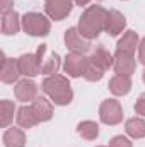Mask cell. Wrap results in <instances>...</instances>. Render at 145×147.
Listing matches in <instances>:
<instances>
[{
    "mask_svg": "<svg viewBox=\"0 0 145 147\" xmlns=\"http://www.w3.org/2000/svg\"><path fill=\"white\" fill-rule=\"evenodd\" d=\"M108 10H104L101 5H91L80 17L79 22V33L85 39H94L99 36V33L104 31L106 26Z\"/></svg>",
    "mask_w": 145,
    "mask_h": 147,
    "instance_id": "1",
    "label": "cell"
},
{
    "mask_svg": "<svg viewBox=\"0 0 145 147\" xmlns=\"http://www.w3.org/2000/svg\"><path fill=\"white\" fill-rule=\"evenodd\" d=\"M43 91L56 103V105H68L72 101V89L68 80L63 75H50L43 80Z\"/></svg>",
    "mask_w": 145,
    "mask_h": 147,
    "instance_id": "2",
    "label": "cell"
},
{
    "mask_svg": "<svg viewBox=\"0 0 145 147\" xmlns=\"http://www.w3.org/2000/svg\"><path fill=\"white\" fill-rule=\"evenodd\" d=\"M22 29L31 36H46L50 33V21L38 12H28L22 17Z\"/></svg>",
    "mask_w": 145,
    "mask_h": 147,
    "instance_id": "3",
    "label": "cell"
},
{
    "mask_svg": "<svg viewBox=\"0 0 145 147\" xmlns=\"http://www.w3.org/2000/svg\"><path fill=\"white\" fill-rule=\"evenodd\" d=\"M99 116L104 123L108 125H116L123 120V111L116 99H106L101 108H99Z\"/></svg>",
    "mask_w": 145,
    "mask_h": 147,
    "instance_id": "4",
    "label": "cell"
},
{
    "mask_svg": "<svg viewBox=\"0 0 145 147\" xmlns=\"http://www.w3.org/2000/svg\"><path fill=\"white\" fill-rule=\"evenodd\" d=\"M44 10H46V14L51 19L62 21V19H65L70 14V10H72V0H46Z\"/></svg>",
    "mask_w": 145,
    "mask_h": 147,
    "instance_id": "5",
    "label": "cell"
},
{
    "mask_svg": "<svg viewBox=\"0 0 145 147\" xmlns=\"http://www.w3.org/2000/svg\"><path fill=\"white\" fill-rule=\"evenodd\" d=\"M65 43H67V48L72 50V51H75V53H82V55H84L85 51L91 50L89 39H85V38L79 33V29H75V28H70V29L67 31V34H65Z\"/></svg>",
    "mask_w": 145,
    "mask_h": 147,
    "instance_id": "6",
    "label": "cell"
},
{
    "mask_svg": "<svg viewBox=\"0 0 145 147\" xmlns=\"http://www.w3.org/2000/svg\"><path fill=\"white\" fill-rule=\"evenodd\" d=\"M85 65H87V58L82 55V53H68L67 58H65V72L68 74L70 77H79V75H84L85 72Z\"/></svg>",
    "mask_w": 145,
    "mask_h": 147,
    "instance_id": "7",
    "label": "cell"
},
{
    "mask_svg": "<svg viewBox=\"0 0 145 147\" xmlns=\"http://www.w3.org/2000/svg\"><path fill=\"white\" fill-rule=\"evenodd\" d=\"M21 75L19 70V62L14 58H5V55L2 53V65H0V79L5 84H12L17 80V77Z\"/></svg>",
    "mask_w": 145,
    "mask_h": 147,
    "instance_id": "8",
    "label": "cell"
},
{
    "mask_svg": "<svg viewBox=\"0 0 145 147\" xmlns=\"http://www.w3.org/2000/svg\"><path fill=\"white\" fill-rule=\"evenodd\" d=\"M17 62H19L21 75H26V77H36L38 74H41V63H39V58H38L36 53L22 55Z\"/></svg>",
    "mask_w": 145,
    "mask_h": 147,
    "instance_id": "9",
    "label": "cell"
},
{
    "mask_svg": "<svg viewBox=\"0 0 145 147\" xmlns=\"http://www.w3.org/2000/svg\"><path fill=\"white\" fill-rule=\"evenodd\" d=\"M113 67L116 74H121V75H132L135 70V58L133 55L130 53H123V51H116L114 55V62H113Z\"/></svg>",
    "mask_w": 145,
    "mask_h": 147,
    "instance_id": "10",
    "label": "cell"
},
{
    "mask_svg": "<svg viewBox=\"0 0 145 147\" xmlns=\"http://www.w3.org/2000/svg\"><path fill=\"white\" fill-rule=\"evenodd\" d=\"M44 53H46V45H41L36 51L38 58H39V63H41V72L56 74V70L60 69V57L56 53H51L48 58H44Z\"/></svg>",
    "mask_w": 145,
    "mask_h": 147,
    "instance_id": "11",
    "label": "cell"
},
{
    "mask_svg": "<svg viewBox=\"0 0 145 147\" xmlns=\"http://www.w3.org/2000/svg\"><path fill=\"white\" fill-rule=\"evenodd\" d=\"M125 24H126V21H125L123 14H119L118 10H109L108 17H106L104 31H108V34H111V36H116L125 29Z\"/></svg>",
    "mask_w": 145,
    "mask_h": 147,
    "instance_id": "12",
    "label": "cell"
},
{
    "mask_svg": "<svg viewBox=\"0 0 145 147\" xmlns=\"http://www.w3.org/2000/svg\"><path fill=\"white\" fill-rule=\"evenodd\" d=\"M14 91H15V98L19 101H33L38 96V86L33 80H28V79L21 80Z\"/></svg>",
    "mask_w": 145,
    "mask_h": 147,
    "instance_id": "13",
    "label": "cell"
},
{
    "mask_svg": "<svg viewBox=\"0 0 145 147\" xmlns=\"http://www.w3.org/2000/svg\"><path fill=\"white\" fill-rule=\"evenodd\" d=\"M21 29L19 22V14L15 10H9L2 14V33L3 34H15Z\"/></svg>",
    "mask_w": 145,
    "mask_h": 147,
    "instance_id": "14",
    "label": "cell"
},
{
    "mask_svg": "<svg viewBox=\"0 0 145 147\" xmlns=\"http://www.w3.org/2000/svg\"><path fill=\"white\" fill-rule=\"evenodd\" d=\"M31 106H33V111H34V115H36V118L39 121H46V120H50L51 115H53V106H51V103H50L48 99H44V98H36Z\"/></svg>",
    "mask_w": 145,
    "mask_h": 147,
    "instance_id": "15",
    "label": "cell"
},
{
    "mask_svg": "<svg viewBox=\"0 0 145 147\" xmlns=\"http://www.w3.org/2000/svg\"><path fill=\"white\" fill-rule=\"evenodd\" d=\"M130 87H132V80H130L128 75L116 74V75L109 80V89H111V92L116 94V96H123V94H126V92L130 91Z\"/></svg>",
    "mask_w": 145,
    "mask_h": 147,
    "instance_id": "16",
    "label": "cell"
},
{
    "mask_svg": "<svg viewBox=\"0 0 145 147\" xmlns=\"http://www.w3.org/2000/svg\"><path fill=\"white\" fill-rule=\"evenodd\" d=\"M26 142V135L21 128H9L3 134V144L5 147H24Z\"/></svg>",
    "mask_w": 145,
    "mask_h": 147,
    "instance_id": "17",
    "label": "cell"
},
{
    "mask_svg": "<svg viewBox=\"0 0 145 147\" xmlns=\"http://www.w3.org/2000/svg\"><path fill=\"white\" fill-rule=\"evenodd\" d=\"M91 60L106 70V69H109V67L113 65V62H114V57H111V53H109L108 50H106L103 45H99V46L96 48V51L91 55Z\"/></svg>",
    "mask_w": 145,
    "mask_h": 147,
    "instance_id": "18",
    "label": "cell"
},
{
    "mask_svg": "<svg viewBox=\"0 0 145 147\" xmlns=\"http://www.w3.org/2000/svg\"><path fill=\"white\" fill-rule=\"evenodd\" d=\"M17 123L22 128H31L36 123H39V120L36 118V115L33 111V106H22L21 110L17 111Z\"/></svg>",
    "mask_w": 145,
    "mask_h": 147,
    "instance_id": "19",
    "label": "cell"
},
{
    "mask_svg": "<svg viewBox=\"0 0 145 147\" xmlns=\"http://www.w3.org/2000/svg\"><path fill=\"white\" fill-rule=\"evenodd\" d=\"M137 43H138V36L133 31H126V34L118 41V51L123 53H130L133 55V51L137 50Z\"/></svg>",
    "mask_w": 145,
    "mask_h": 147,
    "instance_id": "20",
    "label": "cell"
},
{
    "mask_svg": "<svg viewBox=\"0 0 145 147\" xmlns=\"http://www.w3.org/2000/svg\"><path fill=\"white\" fill-rule=\"evenodd\" d=\"M126 134L132 135L133 139L145 137V120H142V118H130L126 121Z\"/></svg>",
    "mask_w": 145,
    "mask_h": 147,
    "instance_id": "21",
    "label": "cell"
},
{
    "mask_svg": "<svg viewBox=\"0 0 145 147\" xmlns=\"http://www.w3.org/2000/svg\"><path fill=\"white\" fill-rule=\"evenodd\" d=\"M14 110H15V106H14L12 101L3 99L0 103V125L2 127H7L14 120Z\"/></svg>",
    "mask_w": 145,
    "mask_h": 147,
    "instance_id": "22",
    "label": "cell"
},
{
    "mask_svg": "<svg viewBox=\"0 0 145 147\" xmlns=\"http://www.w3.org/2000/svg\"><path fill=\"white\" fill-rule=\"evenodd\" d=\"M103 74H104V69H103V67H99V65L94 63L91 58H87V65H85V72H84V77H85L87 80L96 82V80H99V79L103 77Z\"/></svg>",
    "mask_w": 145,
    "mask_h": 147,
    "instance_id": "23",
    "label": "cell"
},
{
    "mask_svg": "<svg viewBox=\"0 0 145 147\" xmlns=\"http://www.w3.org/2000/svg\"><path fill=\"white\" fill-rule=\"evenodd\" d=\"M77 130H79V134H80L84 139H87V140L96 139L97 134H99V127H97L94 121H82Z\"/></svg>",
    "mask_w": 145,
    "mask_h": 147,
    "instance_id": "24",
    "label": "cell"
},
{
    "mask_svg": "<svg viewBox=\"0 0 145 147\" xmlns=\"http://www.w3.org/2000/svg\"><path fill=\"white\" fill-rule=\"evenodd\" d=\"M109 147H132V142L128 139H125L123 135H118L109 142Z\"/></svg>",
    "mask_w": 145,
    "mask_h": 147,
    "instance_id": "25",
    "label": "cell"
},
{
    "mask_svg": "<svg viewBox=\"0 0 145 147\" xmlns=\"http://www.w3.org/2000/svg\"><path fill=\"white\" fill-rule=\"evenodd\" d=\"M135 110L138 115H144L145 116V92L138 98V101H137V105H135Z\"/></svg>",
    "mask_w": 145,
    "mask_h": 147,
    "instance_id": "26",
    "label": "cell"
},
{
    "mask_svg": "<svg viewBox=\"0 0 145 147\" xmlns=\"http://www.w3.org/2000/svg\"><path fill=\"white\" fill-rule=\"evenodd\" d=\"M138 60L145 63V38L142 39V43H140V46H138Z\"/></svg>",
    "mask_w": 145,
    "mask_h": 147,
    "instance_id": "27",
    "label": "cell"
},
{
    "mask_svg": "<svg viewBox=\"0 0 145 147\" xmlns=\"http://www.w3.org/2000/svg\"><path fill=\"white\" fill-rule=\"evenodd\" d=\"M12 3H14V0H2V2H0V5H2V14L9 12L10 7H12Z\"/></svg>",
    "mask_w": 145,
    "mask_h": 147,
    "instance_id": "28",
    "label": "cell"
},
{
    "mask_svg": "<svg viewBox=\"0 0 145 147\" xmlns=\"http://www.w3.org/2000/svg\"><path fill=\"white\" fill-rule=\"evenodd\" d=\"M75 2H77L79 5H87V3H89L91 0H75Z\"/></svg>",
    "mask_w": 145,
    "mask_h": 147,
    "instance_id": "29",
    "label": "cell"
},
{
    "mask_svg": "<svg viewBox=\"0 0 145 147\" xmlns=\"http://www.w3.org/2000/svg\"><path fill=\"white\" fill-rule=\"evenodd\" d=\"M144 80H145V72H144Z\"/></svg>",
    "mask_w": 145,
    "mask_h": 147,
    "instance_id": "30",
    "label": "cell"
}]
</instances>
